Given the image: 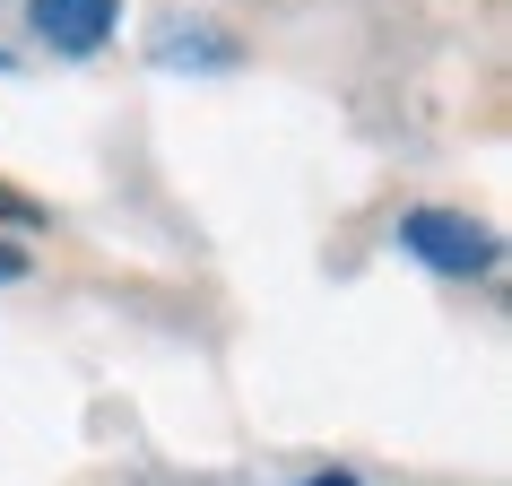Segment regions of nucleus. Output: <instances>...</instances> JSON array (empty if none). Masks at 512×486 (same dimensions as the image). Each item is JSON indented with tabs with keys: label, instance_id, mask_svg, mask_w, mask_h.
<instances>
[{
	"label": "nucleus",
	"instance_id": "1",
	"mask_svg": "<svg viewBox=\"0 0 512 486\" xmlns=\"http://www.w3.org/2000/svg\"><path fill=\"white\" fill-rule=\"evenodd\" d=\"M400 252H417V261L443 270V278L495 270V235H486L478 217H460V209H408L400 217Z\"/></svg>",
	"mask_w": 512,
	"mask_h": 486
},
{
	"label": "nucleus",
	"instance_id": "5",
	"mask_svg": "<svg viewBox=\"0 0 512 486\" xmlns=\"http://www.w3.org/2000/svg\"><path fill=\"white\" fill-rule=\"evenodd\" d=\"M313 486H356V478H339V469H330V478H313Z\"/></svg>",
	"mask_w": 512,
	"mask_h": 486
},
{
	"label": "nucleus",
	"instance_id": "4",
	"mask_svg": "<svg viewBox=\"0 0 512 486\" xmlns=\"http://www.w3.org/2000/svg\"><path fill=\"white\" fill-rule=\"evenodd\" d=\"M0 278H27V252H18L9 235H0Z\"/></svg>",
	"mask_w": 512,
	"mask_h": 486
},
{
	"label": "nucleus",
	"instance_id": "3",
	"mask_svg": "<svg viewBox=\"0 0 512 486\" xmlns=\"http://www.w3.org/2000/svg\"><path fill=\"white\" fill-rule=\"evenodd\" d=\"M0 217H9V226H44V209H35L27 191H9V183H0Z\"/></svg>",
	"mask_w": 512,
	"mask_h": 486
},
{
	"label": "nucleus",
	"instance_id": "2",
	"mask_svg": "<svg viewBox=\"0 0 512 486\" xmlns=\"http://www.w3.org/2000/svg\"><path fill=\"white\" fill-rule=\"evenodd\" d=\"M122 18V0H27V27L53 44V53H96Z\"/></svg>",
	"mask_w": 512,
	"mask_h": 486
}]
</instances>
